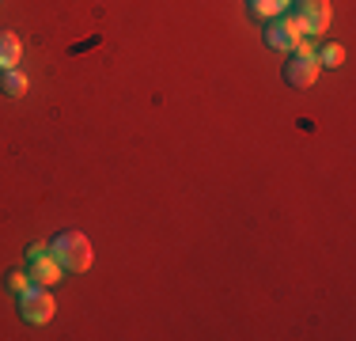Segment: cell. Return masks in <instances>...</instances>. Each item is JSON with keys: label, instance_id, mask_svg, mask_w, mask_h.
Listing matches in <instances>:
<instances>
[{"label": "cell", "instance_id": "cell-10", "mask_svg": "<svg viewBox=\"0 0 356 341\" xmlns=\"http://www.w3.org/2000/svg\"><path fill=\"white\" fill-rule=\"evenodd\" d=\"M315 61L318 65H330V68H337L345 61V46H337V42H330V46H322L318 54H315Z\"/></svg>", "mask_w": 356, "mask_h": 341}, {"label": "cell", "instance_id": "cell-3", "mask_svg": "<svg viewBox=\"0 0 356 341\" xmlns=\"http://www.w3.org/2000/svg\"><path fill=\"white\" fill-rule=\"evenodd\" d=\"M54 311H57V303H54V296H49L42 285H31L27 292H19V315H23V322H35V326H42V322L54 319Z\"/></svg>", "mask_w": 356, "mask_h": 341}, {"label": "cell", "instance_id": "cell-2", "mask_svg": "<svg viewBox=\"0 0 356 341\" xmlns=\"http://www.w3.org/2000/svg\"><path fill=\"white\" fill-rule=\"evenodd\" d=\"M303 34H311V31H307V23H303L300 15H284V19L269 23V31H266V46L284 49V54H296V46L303 42Z\"/></svg>", "mask_w": 356, "mask_h": 341}, {"label": "cell", "instance_id": "cell-1", "mask_svg": "<svg viewBox=\"0 0 356 341\" xmlns=\"http://www.w3.org/2000/svg\"><path fill=\"white\" fill-rule=\"evenodd\" d=\"M49 251H54V258L72 273L91 269V262H95V246H91V239L83 232H61L49 243Z\"/></svg>", "mask_w": 356, "mask_h": 341}, {"label": "cell", "instance_id": "cell-11", "mask_svg": "<svg viewBox=\"0 0 356 341\" xmlns=\"http://www.w3.org/2000/svg\"><path fill=\"white\" fill-rule=\"evenodd\" d=\"M8 288H12V292H27L31 277H27V273H12V277H8Z\"/></svg>", "mask_w": 356, "mask_h": 341}, {"label": "cell", "instance_id": "cell-8", "mask_svg": "<svg viewBox=\"0 0 356 341\" xmlns=\"http://www.w3.org/2000/svg\"><path fill=\"white\" fill-rule=\"evenodd\" d=\"M0 91L12 95V99H19L23 91H27V76H23L19 68H4V72H0Z\"/></svg>", "mask_w": 356, "mask_h": 341}, {"label": "cell", "instance_id": "cell-5", "mask_svg": "<svg viewBox=\"0 0 356 341\" xmlns=\"http://www.w3.org/2000/svg\"><path fill=\"white\" fill-rule=\"evenodd\" d=\"M318 80V61L315 54H296L292 61H284V84L288 88H311Z\"/></svg>", "mask_w": 356, "mask_h": 341}, {"label": "cell", "instance_id": "cell-7", "mask_svg": "<svg viewBox=\"0 0 356 341\" xmlns=\"http://www.w3.org/2000/svg\"><path fill=\"white\" fill-rule=\"evenodd\" d=\"M19 57H23V42L15 38L12 31H0V72H4V68H15Z\"/></svg>", "mask_w": 356, "mask_h": 341}, {"label": "cell", "instance_id": "cell-6", "mask_svg": "<svg viewBox=\"0 0 356 341\" xmlns=\"http://www.w3.org/2000/svg\"><path fill=\"white\" fill-rule=\"evenodd\" d=\"M300 19L311 34H322L330 27V0H300Z\"/></svg>", "mask_w": 356, "mask_h": 341}, {"label": "cell", "instance_id": "cell-9", "mask_svg": "<svg viewBox=\"0 0 356 341\" xmlns=\"http://www.w3.org/2000/svg\"><path fill=\"white\" fill-rule=\"evenodd\" d=\"M288 4H292V0H250V12L258 15V19H273V15H284Z\"/></svg>", "mask_w": 356, "mask_h": 341}, {"label": "cell", "instance_id": "cell-4", "mask_svg": "<svg viewBox=\"0 0 356 341\" xmlns=\"http://www.w3.org/2000/svg\"><path fill=\"white\" fill-rule=\"evenodd\" d=\"M31 269H27V277H31V285H42V288H49V285H57L61 280V262L54 258V251L49 246H31Z\"/></svg>", "mask_w": 356, "mask_h": 341}]
</instances>
